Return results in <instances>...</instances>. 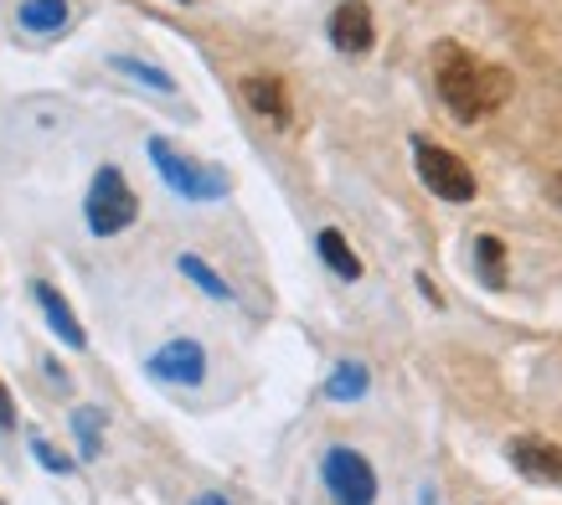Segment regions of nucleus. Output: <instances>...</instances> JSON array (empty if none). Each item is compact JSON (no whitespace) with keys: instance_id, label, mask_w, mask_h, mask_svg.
<instances>
[{"instance_id":"f257e3e1","label":"nucleus","mask_w":562,"mask_h":505,"mask_svg":"<svg viewBox=\"0 0 562 505\" xmlns=\"http://www.w3.org/2000/svg\"><path fill=\"white\" fill-rule=\"evenodd\" d=\"M434 78H439V99L449 103V114L460 124H480L491 119L501 103L512 99V72L475 57L464 47H439V63H434Z\"/></svg>"},{"instance_id":"a211bd4d","label":"nucleus","mask_w":562,"mask_h":505,"mask_svg":"<svg viewBox=\"0 0 562 505\" xmlns=\"http://www.w3.org/2000/svg\"><path fill=\"white\" fill-rule=\"evenodd\" d=\"M32 454H36V459H42V464H47V470H52V474H72V459H68V454H63V449H52L47 438H32Z\"/></svg>"},{"instance_id":"dca6fc26","label":"nucleus","mask_w":562,"mask_h":505,"mask_svg":"<svg viewBox=\"0 0 562 505\" xmlns=\"http://www.w3.org/2000/svg\"><path fill=\"white\" fill-rule=\"evenodd\" d=\"M99 428H103V407H78V413H72V434H78L83 459L99 454Z\"/></svg>"},{"instance_id":"f03ea898","label":"nucleus","mask_w":562,"mask_h":505,"mask_svg":"<svg viewBox=\"0 0 562 505\" xmlns=\"http://www.w3.org/2000/svg\"><path fill=\"white\" fill-rule=\"evenodd\" d=\"M83 217L93 237H120L124 227H135L139 197L130 191L120 166H99V176H93V186H88V197H83Z\"/></svg>"},{"instance_id":"412c9836","label":"nucleus","mask_w":562,"mask_h":505,"mask_svg":"<svg viewBox=\"0 0 562 505\" xmlns=\"http://www.w3.org/2000/svg\"><path fill=\"white\" fill-rule=\"evenodd\" d=\"M191 505H233V501H227V495H217V490H206V495H196Z\"/></svg>"},{"instance_id":"9d476101","label":"nucleus","mask_w":562,"mask_h":505,"mask_svg":"<svg viewBox=\"0 0 562 505\" xmlns=\"http://www.w3.org/2000/svg\"><path fill=\"white\" fill-rule=\"evenodd\" d=\"M16 21H21V26H26L32 36H57V32H68L72 5H68V0H21Z\"/></svg>"},{"instance_id":"9b49d317","label":"nucleus","mask_w":562,"mask_h":505,"mask_svg":"<svg viewBox=\"0 0 562 505\" xmlns=\"http://www.w3.org/2000/svg\"><path fill=\"white\" fill-rule=\"evenodd\" d=\"M243 99H248L254 114L273 119V124L290 119V99H284V83H279V78H243Z\"/></svg>"},{"instance_id":"7ed1b4c3","label":"nucleus","mask_w":562,"mask_h":505,"mask_svg":"<svg viewBox=\"0 0 562 505\" xmlns=\"http://www.w3.org/2000/svg\"><path fill=\"white\" fill-rule=\"evenodd\" d=\"M150 160L166 176V186H171L176 197H187V202H217V197H227V170L187 160L171 139H150Z\"/></svg>"},{"instance_id":"39448f33","label":"nucleus","mask_w":562,"mask_h":505,"mask_svg":"<svg viewBox=\"0 0 562 505\" xmlns=\"http://www.w3.org/2000/svg\"><path fill=\"white\" fill-rule=\"evenodd\" d=\"M321 480L336 505H376V470L361 449L336 444V449L321 459Z\"/></svg>"},{"instance_id":"6ab92c4d","label":"nucleus","mask_w":562,"mask_h":505,"mask_svg":"<svg viewBox=\"0 0 562 505\" xmlns=\"http://www.w3.org/2000/svg\"><path fill=\"white\" fill-rule=\"evenodd\" d=\"M0 428H5V434L16 428V403H11V392H5V382H0Z\"/></svg>"},{"instance_id":"6e6552de","label":"nucleus","mask_w":562,"mask_h":505,"mask_svg":"<svg viewBox=\"0 0 562 505\" xmlns=\"http://www.w3.org/2000/svg\"><path fill=\"white\" fill-rule=\"evenodd\" d=\"M330 42H336V52H351V57L372 52L376 26H372V11H367V0H341V5L330 11Z\"/></svg>"},{"instance_id":"5701e85b","label":"nucleus","mask_w":562,"mask_h":505,"mask_svg":"<svg viewBox=\"0 0 562 505\" xmlns=\"http://www.w3.org/2000/svg\"><path fill=\"white\" fill-rule=\"evenodd\" d=\"M0 505H5V501H0Z\"/></svg>"},{"instance_id":"ddd939ff","label":"nucleus","mask_w":562,"mask_h":505,"mask_svg":"<svg viewBox=\"0 0 562 505\" xmlns=\"http://www.w3.org/2000/svg\"><path fill=\"white\" fill-rule=\"evenodd\" d=\"M367 388H372V371L361 367V361H341V367L330 371V382H325V397L357 403V397H367Z\"/></svg>"},{"instance_id":"423d86ee","label":"nucleus","mask_w":562,"mask_h":505,"mask_svg":"<svg viewBox=\"0 0 562 505\" xmlns=\"http://www.w3.org/2000/svg\"><path fill=\"white\" fill-rule=\"evenodd\" d=\"M155 382H171V388H202L206 382V351L202 340H166L160 351L145 361Z\"/></svg>"},{"instance_id":"f3484780","label":"nucleus","mask_w":562,"mask_h":505,"mask_svg":"<svg viewBox=\"0 0 562 505\" xmlns=\"http://www.w3.org/2000/svg\"><path fill=\"white\" fill-rule=\"evenodd\" d=\"M114 68L124 72V78H139L145 88H160V93H176V78L171 72L150 68V63H139V57H114Z\"/></svg>"},{"instance_id":"4468645a","label":"nucleus","mask_w":562,"mask_h":505,"mask_svg":"<svg viewBox=\"0 0 562 505\" xmlns=\"http://www.w3.org/2000/svg\"><path fill=\"white\" fill-rule=\"evenodd\" d=\"M176 269L187 273V279H191L196 289H202V294H212V300H233L227 279H217V273H212V263H202L196 252H181V258H176Z\"/></svg>"},{"instance_id":"0eeeda50","label":"nucleus","mask_w":562,"mask_h":505,"mask_svg":"<svg viewBox=\"0 0 562 505\" xmlns=\"http://www.w3.org/2000/svg\"><path fill=\"white\" fill-rule=\"evenodd\" d=\"M506 459H512L527 480H537V485H562V449L547 444V438H537V434L512 438V444H506Z\"/></svg>"},{"instance_id":"4be33fe9","label":"nucleus","mask_w":562,"mask_h":505,"mask_svg":"<svg viewBox=\"0 0 562 505\" xmlns=\"http://www.w3.org/2000/svg\"><path fill=\"white\" fill-rule=\"evenodd\" d=\"M552 202L562 206V176H552Z\"/></svg>"},{"instance_id":"1a4fd4ad","label":"nucleus","mask_w":562,"mask_h":505,"mask_svg":"<svg viewBox=\"0 0 562 505\" xmlns=\"http://www.w3.org/2000/svg\"><path fill=\"white\" fill-rule=\"evenodd\" d=\"M32 294H36V304H42V315H47L52 336L63 340V346H72V351H83V346H88V330L78 325V315H72V304L63 300V294H57V289L47 284V279H36Z\"/></svg>"},{"instance_id":"aec40b11","label":"nucleus","mask_w":562,"mask_h":505,"mask_svg":"<svg viewBox=\"0 0 562 505\" xmlns=\"http://www.w3.org/2000/svg\"><path fill=\"white\" fill-rule=\"evenodd\" d=\"M418 294H424V300H434V310H439V289H434V284H428V279H424V273H418Z\"/></svg>"},{"instance_id":"f8f14e48","label":"nucleus","mask_w":562,"mask_h":505,"mask_svg":"<svg viewBox=\"0 0 562 505\" xmlns=\"http://www.w3.org/2000/svg\"><path fill=\"white\" fill-rule=\"evenodd\" d=\"M315 248H321L325 269L336 273V279H351V284H357V279H361V258H357V252H351V243H346V237L336 233V227H325V233L315 237Z\"/></svg>"},{"instance_id":"20e7f679","label":"nucleus","mask_w":562,"mask_h":505,"mask_svg":"<svg viewBox=\"0 0 562 505\" xmlns=\"http://www.w3.org/2000/svg\"><path fill=\"white\" fill-rule=\"evenodd\" d=\"M413 166H418V181L439 197V202H475V170L464 166L454 150L434 145L428 135H413Z\"/></svg>"},{"instance_id":"2eb2a0df","label":"nucleus","mask_w":562,"mask_h":505,"mask_svg":"<svg viewBox=\"0 0 562 505\" xmlns=\"http://www.w3.org/2000/svg\"><path fill=\"white\" fill-rule=\"evenodd\" d=\"M475 258H480V279H485V284L491 289H501L506 284V248H501V243H495V237H475Z\"/></svg>"}]
</instances>
